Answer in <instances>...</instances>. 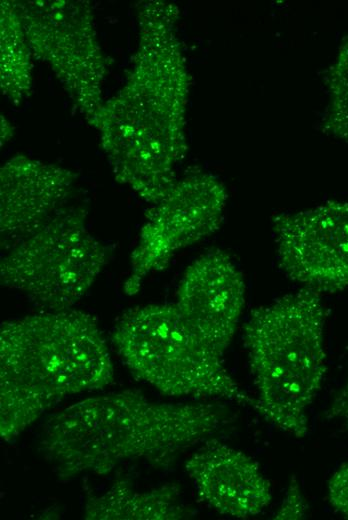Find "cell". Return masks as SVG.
Segmentation results:
<instances>
[{"instance_id": "1", "label": "cell", "mask_w": 348, "mask_h": 520, "mask_svg": "<svg viewBox=\"0 0 348 520\" xmlns=\"http://www.w3.org/2000/svg\"><path fill=\"white\" fill-rule=\"evenodd\" d=\"M178 7L146 1L138 11L139 40L125 85L104 101L91 124L115 179L156 204L177 181L186 157L191 86L177 31Z\"/></svg>"}, {"instance_id": "2", "label": "cell", "mask_w": 348, "mask_h": 520, "mask_svg": "<svg viewBox=\"0 0 348 520\" xmlns=\"http://www.w3.org/2000/svg\"><path fill=\"white\" fill-rule=\"evenodd\" d=\"M233 421L213 403H161L126 390L82 399L43 423L38 449L61 481L104 475L126 461L166 465Z\"/></svg>"}, {"instance_id": "3", "label": "cell", "mask_w": 348, "mask_h": 520, "mask_svg": "<svg viewBox=\"0 0 348 520\" xmlns=\"http://www.w3.org/2000/svg\"><path fill=\"white\" fill-rule=\"evenodd\" d=\"M96 319L73 308L43 311L0 326V435L13 441L70 395L113 382Z\"/></svg>"}, {"instance_id": "4", "label": "cell", "mask_w": 348, "mask_h": 520, "mask_svg": "<svg viewBox=\"0 0 348 520\" xmlns=\"http://www.w3.org/2000/svg\"><path fill=\"white\" fill-rule=\"evenodd\" d=\"M325 319L321 294L301 288L253 310L243 329L256 411L297 438L308 433V408L327 370Z\"/></svg>"}, {"instance_id": "5", "label": "cell", "mask_w": 348, "mask_h": 520, "mask_svg": "<svg viewBox=\"0 0 348 520\" xmlns=\"http://www.w3.org/2000/svg\"><path fill=\"white\" fill-rule=\"evenodd\" d=\"M111 341L130 372L163 394L257 409L256 398L241 390L222 355L192 331L174 303L128 309L114 324Z\"/></svg>"}, {"instance_id": "6", "label": "cell", "mask_w": 348, "mask_h": 520, "mask_svg": "<svg viewBox=\"0 0 348 520\" xmlns=\"http://www.w3.org/2000/svg\"><path fill=\"white\" fill-rule=\"evenodd\" d=\"M1 258L0 283L45 311L72 308L108 262V249L86 226V211L64 207Z\"/></svg>"}, {"instance_id": "7", "label": "cell", "mask_w": 348, "mask_h": 520, "mask_svg": "<svg viewBox=\"0 0 348 520\" xmlns=\"http://www.w3.org/2000/svg\"><path fill=\"white\" fill-rule=\"evenodd\" d=\"M32 54L52 69L91 125L102 107L105 58L83 0L13 1Z\"/></svg>"}, {"instance_id": "8", "label": "cell", "mask_w": 348, "mask_h": 520, "mask_svg": "<svg viewBox=\"0 0 348 520\" xmlns=\"http://www.w3.org/2000/svg\"><path fill=\"white\" fill-rule=\"evenodd\" d=\"M227 199L224 184L209 172L194 171L177 179L169 192L147 211L131 253L125 294H136L144 278L166 268L177 251L218 230Z\"/></svg>"}, {"instance_id": "9", "label": "cell", "mask_w": 348, "mask_h": 520, "mask_svg": "<svg viewBox=\"0 0 348 520\" xmlns=\"http://www.w3.org/2000/svg\"><path fill=\"white\" fill-rule=\"evenodd\" d=\"M272 229L288 278L319 294L348 288V200L277 214Z\"/></svg>"}, {"instance_id": "10", "label": "cell", "mask_w": 348, "mask_h": 520, "mask_svg": "<svg viewBox=\"0 0 348 520\" xmlns=\"http://www.w3.org/2000/svg\"><path fill=\"white\" fill-rule=\"evenodd\" d=\"M245 295L244 278L231 257L213 249L186 268L174 304L192 331L223 356L237 330Z\"/></svg>"}, {"instance_id": "11", "label": "cell", "mask_w": 348, "mask_h": 520, "mask_svg": "<svg viewBox=\"0 0 348 520\" xmlns=\"http://www.w3.org/2000/svg\"><path fill=\"white\" fill-rule=\"evenodd\" d=\"M77 174L25 155L0 169V233L5 250L30 236L62 210Z\"/></svg>"}, {"instance_id": "12", "label": "cell", "mask_w": 348, "mask_h": 520, "mask_svg": "<svg viewBox=\"0 0 348 520\" xmlns=\"http://www.w3.org/2000/svg\"><path fill=\"white\" fill-rule=\"evenodd\" d=\"M185 469L199 497L220 514L246 519L271 502V484L257 462L216 438L204 441Z\"/></svg>"}, {"instance_id": "13", "label": "cell", "mask_w": 348, "mask_h": 520, "mask_svg": "<svg viewBox=\"0 0 348 520\" xmlns=\"http://www.w3.org/2000/svg\"><path fill=\"white\" fill-rule=\"evenodd\" d=\"M193 515L177 484L165 483L139 491L124 479L115 481L100 494L89 495L83 513L87 520H179Z\"/></svg>"}, {"instance_id": "14", "label": "cell", "mask_w": 348, "mask_h": 520, "mask_svg": "<svg viewBox=\"0 0 348 520\" xmlns=\"http://www.w3.org/2000/svg\"><path fill=\"white\" fill-rule=\"evenodd\" d=\"M1 90L13 104L27 99L32 87L31 49L13 1L0 4Z\"/></svg>"}, {"instance_id": "15", "label": "cell", "mask_w": 348, "mask_h": 520, "mask_svg": "<svg viewBox=\"0 0 348 520\" xmlns=\"http://www.w3.org/2000/svg\"><path fill=\"white\" fill-rule=\"evenodd\" d=\"M327 103L321 119L324 134L348 145V37L324 74Z\"/></svg>"}, {"instance_id": "16", "label": "cell", "mask_w": 348, "mask_h": 520, "mask_svg": "<svg viewBox=\"0 0 348 520\" xmlns=\"http://www.w3.org/2000/svg\"><path fill=\"white\" fill-rule=\"evenodd\" d=\"M308 503L302 493L301 486L295 476H292L287 486L285 495L274 519L299 520L307 515Z\"/></svg>"}, {"instance_id": "17", "label": "cell", "mask_w": 348, "mask_h": 520, "mask_svg": "<svg viewBox=\"0 0 348 520\" xmlns=\"http://www.w3.org/2000/svg\"><path fill=\"white\" fill-rule=\"evenodd\" d=\"M327 490L331 506L348 518V461L333 473L328 481Z\"/></svg>"}, {"instance_id": "18", "label": "cell", "mask_w": 348, "mask_h": 520, "mask_svg": "<svg viewBox=\"0 0 348 520\" xmlns=\"http://www.w3.org/2000/svg\"><path fill=\"white\" fill-rule=\"evenodd\" d=\"M327 416L337 420L348 434V374L343 386L334 396L327 410Z\"/></svg>"}, {"instance_id": "19", "label": "cell", "mask_w": 348, "mask_h": 520, "mask_svg": "<svg viewBox=\"0 0 348 520\" xmlns=\"http://www.w3.org/2000/svg\"><path fill=\"white\" fill-rule=\"evenodd\" d=\"M13 134V129L10 123L4 116H1V147L9 141Z\"/></svg>"}]
</instances>
